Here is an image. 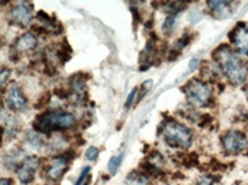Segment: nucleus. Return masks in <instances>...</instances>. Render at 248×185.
Wrapping results in <instances>:
<instances>
[{"instance_id": "nucleus-1", "label": "nucleus", "mask_w": 248, "mask_h": 185, "mask_svg": "<svg viewBox=\"0 0 248 185\" xmlns=\"http://www.w3.org/2000/svg\"><path fill=\"white\" fill-rule=\"evenodd\" d=\"M214 57L218 61L219 67L222 68L225 77L230 80L231 84L240 85L246 81L248 74L247 65L238 55H235L231 51V48L222 45L215 51Z\"/></svg>"}, {"instance_id": "nucleus-2", "label": "nucleus", "mask_w": 248, "mask_h": 185, "mask_svg": "<svg viewBox=\"0 0 248 185\" xmlns=\"http://www.w3.org/2000/svg\"><path fill=\"white\" fill-rule=\"evenodd\" d=\"M160 132H161L164 142L170 145L171 148L187 149L192 145V141H193L192 132L176 120H166L161 125Z\"/></svg>"}, {"instance_id": "nucleus-3", "label": "nucleus", "mask_w": 248, "mask_h": 185, "mask_svg": "<svg viewBox=\"0 0 248 185\" xmlns=\"http://www.w3.org/2000/svg\"><path fill=\"white\" fill-rule=\"evenodd\" d=\"M76 125V117L74 114L68 112H61V110H52L41 114L35 122L33 128L41 130V132H49V130H62V129H70Z\"/></svg>"}, {"instance_id": "nucleus-4", "label": "nucleus", "mask_w": 248, "mask_h": 185, "mask_svg": "<svg viewBox=\"0 0 248 185\" xmlns=\"http://www.w3.org/2000/svg\"><path fill=\"white\" fill-rule=\"evenodd\" d=\"M185 94L189 100L190 104L198 106V107H205L209 104L212 99V90L209 84L199 81V80H192L187 83L185 87Z\"/></svg>"}, {"instance_id": "nucleus-5", "label": "nucleus", "mask_w": 248, "mask_h": 185, "mask_svg": "<svg viewBox=\"0 0 248 185\" xmlns=\"http://www.w3.org/2000/svg\"><path fill=\"white\" fill-rule=\"evenodd\" d=\"M9 20L19 26H28L32 20V4L29 1H15L9 9Z\"/></svg>"}, {"instance_id": "nucleus-6", "label": "nucleus", "mask_w": 248, "mask_h": 185, "mask_svg": "<svg viewBox=\"0 0 248 185\" xmlns=\"http://www.w3.org/2000/svg\"><path fill=\"white\" fill-rule=\"evenodd\" d=\"M222 146L227 154L237 155L247 148V138L238 130H230L222 136Z\"/></svg>"}, {"instance_id": "nucleus-7", "label": "nucleus", "mask_w": 248, "mask_h": 185, "mask_svg": "<svg viewBox=\"0 0 248 185\" xmlns=\"http://www.w3.org/2000/svg\"><path fill=\"white\" fill-rule=\"evenodd\" d=\"M230 39L241 54L248 55V23H237V26L230 32Z\"/></svg>"}, {"instance_id": "nucleus-8", "label": "nucleus", "mask_w": 248, "mask_h": 185, "mask_svg": "<svg viewBox=\"0 0 248 185\" xmlns=\"http://www.w3.org/2000/svg\"><path fill=\"white\" fill-rule=\"evenodd\" d=\"M4 104L12 110V112H22L26 109V99L22 94L20 88L13 84L4 94Z\"/></svg>"}, {"instance_id": "nucleus-9", "label": "nucleus", "mask_w": 248, "mask_h": 185, "mask_svg": "<svg viewBox=\"0 0 248 185\" xmlns=\"http://www.w3.org/2000/svg\"><path fill=\"white\" fill-rule=\"evenodd\" d=\"M39 167V159L35 157H29L22 161L20 168L17 170V178L22 184H29L33 180V175Z\"/></svg>"}, {"instance_id": "nucleus-10", "label": "nucleus", "mask_w": 248, "mask_h": 185, "mask_svg": "<svg viewBox=\"0 0 248 185\" xmlns=\"http://www.w3.org/2000/svg\"><path fill=\"white\" fill-rule=\"evenodd\" d=\"M238 6V3H230V1H222V0H217V1H209L208 3V7L212 10V14L217 17V19H227L230 17L235 7Z\"/></svg>"}, {"instance_id": "nucleus-11", "label": "nucleus", "mask_w": 248, "mask_h": 185, "mask_svg": "<svg viewBox=\"0 0 248 185\" xmlns=\"http://www.w3.org/2000/svg\"><path fill=\"white\" fill-rule=\"evenodd\" d=\"M67 168H68L67 158H62V157L55 158L45 168V177L49 178V180H52V181H55V180H58V178H61L64 175V172L67 171Z\"/></svg>"}, {"instance_id": "nucleus-12", "label": "nucleus", "mask_w": 248, "mask_h": 185, "mask_svg": "<svg viewBox=\"0 0 248 185\" xmlns=\"http://www.w3.org/2000/svg\"><path fill=\"white\" fill-rule=\"evenodd\" d=\"M13 46L17 52H29L36 46V38L32 33H23L16 39Z\"/></svg>"}, {"instance_id": "nucleus-13", "label": "nucleus", "mask_w": 248, "mask_h": 185, "mask_svg": "<svg viewBox=\"0 0 248 185\" xmlns=\"http://www.w3.org/2000/svg\"><path fill=\"white\" fill-rule=\"evenodd\" d=\"M125 185H148V180L141 172H131L125 178Z\"/></svg>"}, {"instance_id": "nucleus-14", "label": "nucleus", "mask_w": 248, "mask_h": 185, "mask_svg": "<svg viewBox=\"0 0 248 185\" xmlns=\"http://www.w3.org/2000/svg\"><path fill=\"white\" fill-rule=\"evenodd\" d=\"M26 145L31 148V149H39L42 146V139L38 133L35 132H28L26 133Z\"/></svg>"}, {"instance_id": "nucleus-15", "label": "nucleus", "mask_w": 248, "mask_h": 185, "mask_svg": "<svg viewBox=\"0 0 248 185\" xmlns=\"http://www.w3.org/2000/svg\"><path fill=\"white\" fill-rule=\"evenodd\" d=\"M122 158H124V155H116V157H113V158L109 161V164H108V170H109V172H110V174H115V172L118 171V168L121 167Z\"/></svg>"}, {"instance_id": "nucleus-16", "label": "nucleus", "mask_w": 248, "mask_h": 185, "mask_svg": "<svg viewBox=\"0 0 248 185\" xmlns=\"http://www.w3.org/2000/svg\"><path fill=\"white\" fill-rule=\"evenodd\" d=\"M90 168H84L83 170V172H81V175L78 177V180H77V183H76V185H87V181H89V177H90Z\"/></svg>"}, {"instance_id": "nucleus-17", "label": "nucleus", "mask_w": 248, "mask_h": 185, "mask_svg": "<svg viewBox=\"0 0 248 185\" xmlns=\"http://www.w3.org/2000/svg\"><path fill=\"white\" fill-rule=\"evenodd\" d=\"M97 157H99V149H97V148H90V149L86 152V158H87L89 161H96Z\"/></svg>"}, {"instance_id": "nucleus-18", "label": "nucleus", "mask_w": 248, "mask_h": 185, "mask_svg": "<svg viewBox=\"0 0 248 185\" xmlns=\"http://www.w3.org/2000/svg\"><path fill=\"white\" fill-rule=\"evenodd\" d=\"M174 20H176V14H170V16L167 17V20H166V23H164V29H166L167 32L173 29V26H174Z\"/></svg>"}, {"instance_id": "nucleus-19", "label": "nucleus", "mask_w": 248, "mask_h": 185, "mask_svg": "<svg viewBox=\"0 0 248 185\" xmlns=\"http://www.w3.org/2000/svg\"><path fill=\"white\" fill-rule=\"evenodd\" d=\"M9 75H10V71H9V70H6V68H3V70H1V75H0V84H1V88H4V85H6V83H7Z\"/></svg>"}, {"instance_id": "nucleus-20", "label": "nucleus", "mask_w": 248, "mask_h": 185, "mask_svg": "<svg viewBox=\"0 0 248 185\" xmlns=\"http://www.w3.org/2000/svg\"><path fill=\"white\" fill-rule=\"evenodd\" d=\"M135 96H137V88H135V90H132V91L129 93V96H128V99H126V101H125V107H126V109L132 106V101H134Z\"/></svg>"}, {"instance_id": "nucleus-21", "label": "nucleus", "mask_w": 248, "mask_h": 185, "mask_svg": "<svg viewBox=\"0 0 248 185\" xmlns=\"http://www.w3.org/2000/svg\"><path fill=\"white\" fill-rule=\"evenodd\" d=\"M196 185H214V180L211 177H201Z\"/></svg>"}, {"instance_id": "nucleus-22", "label": "nucleus", "mask_w": 248, "mask_h": 185, "mask_svg": "<svg viewBox=\"0 0 248 185\" xmlns=\"http://www.w3.org/2000/svg\"><path fill=\"white\" fill-rule=\"evenodd\" d=\"M199 67V59L198 58H193L192 61H190V64H189V68L190 70H196Z\"/></svg>"}, {"instance_id": "nucleus-23", "label": "nucleus", "mask_w": 248, "mask_h": 185, "mask_svg": "<svg viewBox=\"0 0 248 185\" xmlns=\"http://www.w3.org/2000/svg\"><path fill=\"white\" fill-rule=\"evenodd\" d=\"M0 185H12V181L7 180V178H3V180L0 181Z\"/></svg>"}, {"instance_id": "nucleus-24", "label": "nucleus", "mask_w": 248, "mask_h": 185, "mask_svg": "<svg viewBox=\"0 0 248 185\" xmlns=\"http://www.w3.org/2000/svg\"><path fill=\"white\" fill-rule=\"evenodd\" d=\"M247 96H248V88H247Z\"/></svg>"}]
</instances>
